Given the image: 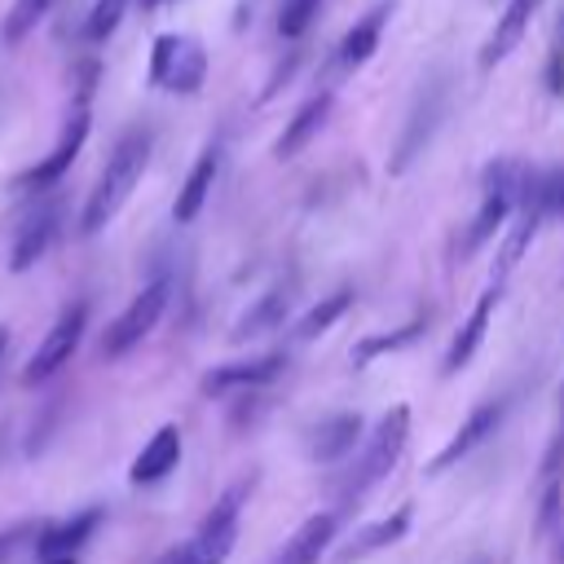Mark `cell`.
<instances>
[{"label": "cell", "mask_w": 564, "mask_h": 564, "mask_svg": "<svg viewBox=\"0 0 564 564\" xmlns=\"http://www.w3.org/2000/svg\"><path fill=\"white\" fill-rule=\"evenodd\" d=\"M145 163H150V132H145V128L123 132L119 145L110 150V159H106V167H101V176H97L88 203H84V216H79V229H84V234H101V229L119 216V207H123L128 194L137 189Z\"/></svg>", "instance_id": "6da1fadb"}, {"label": "cell", "mask_w": 564, "mask_h": 564, "mask_svg": "<svg viewBox=\"0 0 564 564\" xmlns=\"http://www.w3.org/2000/svg\"><path fill=\"white\" fill-rule=\"evenodd\" d=\"M405 436H410V405H392V410L370 427L361 454L352 458L348 476L339 480L344 498H357L361 489H370L375 480H383V476L397 467V458H401V449H405Z\"/></svg>", "instance_id": "7a4b0ae2"}, {"label": "cell", "mask_w": 564, "mask_h": 564, "mask_svg": "<svg viewBox=\"0 0 564 564\" xmlns=\"http://www.w3.org/2000/svg\"><path fill=\"white\" fill-rule=\"evenodd\" d=\"M242 502H247V485H229L216 507L203 516V524L194 529L189 542H181V555L185 564H225L234 542H238V516H242Z\"/></svg>", "instance_id": "3957f363"}, {"label": "cell", "mask_w": 564, "mask_h": 564, "mask_svg": "<svg viewBox=\"0 0 564 564\" xmlns=\"http://www.w3.org/2000/svg\"><path fill=\"white\" fill-rule=\"evenodd\" d=\"M207 79V53L189 35H159L150 48V84L167 93H198Z\"/></svg>", "instance_id": "277c9868"}, {"label": "cell", "mask_w": 564, "mask_h": 564, "mask_svg": "<svg viewBox=\"0 0 564 564\" xmlns=\"http://www.w3.org/2000/svg\"><path fill=\"white\" fill-rule=\"evenodd\" d=\"M167 313V282L163 278H154V282H145L137 295H132V304L106 326V335H101V357H123V352H132L154 326H159V317Z\"/></svg>", "instance_id": "5b68a950"}, {"label": "cell", "mask_w": 564, "mask_h": 564, "mask_svg": "<svg viewBox=\"0 0 564 564\" xmlns=\"http://www.w3.org/2000/svg\"><path fill=\"white\" fill-rule=\"evenodd\" d=\"M84 322H88V304H84V300H70V304L53 317L48 335L40 339V348L31 352V361H26V370H22V383H26V388L48 383V379L70 361V352H75L79 339H84Z\"/></svg>", "instance_id": "8992f818"}, {"label": "cell", "mask_w": 564, "mask_h": 564, "mask_svg": "<svg viewBox=\"0 0 564 564\" xmlns=\"http://www.w3.org/2000/svg\"><path fill=\"white\" fill-rule=\"evenodd\" d=\"M88 128H93L88 106H75V115L66 119L57 145H53L35 167H26V172L18 176V189H48L53 181H62V176L70 172V163L79 159V150H84V141H88Z\"/></svg>", "instance_id": "52a82bcc"}, {"label": "cell", "mask_w": 564, "mask_h": 564, "mask_svg": "<svg viewBox=\"0 0 564 564\" xmlns=\"http://www.w3.org/2000/svg\"><path fill=\"white\" fill-rule=\"evenodd\" d=\"M502 414H507V401L498 397V401H485V405H476L463 423H458V432L436 449V458L427 463V476H441V471H449L458 458H467L471 449H480L494 432H498V423H502Z\"/></svg>", "instance_id": "ba28073f"}, {"label": "cell", "mask_w": 564, "mask_h": 564, "mask_svg": "<svg viewBox=\"0 0 564 564\" xmlns=\"http://www.w3.org/2000/svg\"><path fill=\"white\" fill-rule=\"evenodd\" d=\"M441 115H445V88H441V84H427V88H423V97L414 101V110H410L405 128H401V141H397V150H392V172H405V167L414 163V154L432 141V132H436Z\"/></svg>", "instance_id": "9c48e42d"}, {"label": "cell", "mask_w": 564, "mask_h": 564, "mask_svg": "<svg viewBox=\"0 0 564 564\" xmlns=\"http://www.w3.org/2000/svg\"><path fill=\"white\" fill-rule=\"evenodd\" d=\"M498 300H502V282H494L489 291H480L476 308L463 317V326H458L454 339H449V352H445V361H441V375H458V370L476 357V348H480V339H485V330H489V317H494Z\"/></svg>", "instance_id": "30bf717a"}, {"label": "cell", "mask_w": 564, "mask_h": 564, "mask_svg": "<svg viewBox=\"0 0 564 564\" xmlns=\"http://www.w3.org/2000/svg\"><path fill=\"white\" fill-rule=\"evenodd\" d=\"M286 370V352H264L251 361H229L203 375V392H242V388H269Z\"/></svg>", "instance_id": "8fae6325"}, {"label": "cell", "mask_w": 564, "mask_h": 564, "mask_svg": "<svg viewBox=\"0 0 564 564\" xmlns=\"http://www.w3.org/2000/svg\"><path fill=\"white\" fill-rule=\"evenodd\" d=\"M335 533H339V511H317V516H308V520L282 542V551L273 555V564H317V560L330 551Z\"/></svg>", "instance_id": "7c38bea8"}, {"label": "cell", "mask_w": 564, "mask_h": 564, "mask_svg": "<svg viewBox=\"0 0 564 564\" xmlns=\"http://www.w3.org/2000/svg\"><path fill=\"white\" fill-rule=\"evenodd\" d=\"M410 520H414V507H397L392 516H383V520H370V524H361V529H352V538L339 546V564H357V560H366V555H375V551H383V546H392V542H401L405 533H410Z\"/></svg>", "instance_id": "4fadbf2b"}, {"label": "cell", "mask_w": 564, "mask_h": 564, "mask_svg": "<svg viewBox=\"0 0 564 564\" xmlns=\"http://www.w3.org/2000/svg\"><path fill=\"white\" fill-rule=\"evenodd\" d=\"M538 4H542V0H507V9L494 18V31H489L485 44H480V66H485V70L498 66V62L524 40V31H529Z\"/></svg>", "instance_id": "5bb4252c"}, {"label": "cell", "mask_w": 564, "mask_h": 564, "mask_svg": "<svg viewBox=\"0 0 564 564\" xmlns=\"http://www.w3.org/2000/svg\"><path fill=\"white\" fill-rule=\"evenodd\" d=\"M392 9H397V0H379L375 9H366V13L344 31V40H339V66H344V70H357L361 62H370V53L379 48V35H383Z\"/></svg>", "instance_id": "9a60e30c"}, {"label": "cell", "mask_w": 564, "mask_h": 564, "mask_svg": "<svg viewBox=\"0 0 564 564\" xmlns=\"http://www.w3.org/2000/svg\"><path fill=\"white\" fill-rule=\"evenodd\" d=\"M53 242H57V207H35L18 225V238H13V251H9V269L13 273H26Z\"/></svg>", "instance_id": "2e32d148"}, {"label": "cell", "mask_w": 564, "mask_h": 564, "mask_svg": "<svg viewBox=\"0 0 564 564\" xmlns=\"http://www.w3.org/2000/svg\"><path fill=\"white\" fill-rule=\"evenodd\" d=\"M361 432H366V427H361V414H357V410H344V414L322 419L317 432L308 436V454H313V463H339V458H348V454L357 449Z\"/></svg>", "instance_id": "e0dca14e"}, {"label": "cell", "mask_w": 564, "mask_h": 564, "mask_svg": "<svg viewBox=\"0 0 564 564\" xmlns=\"http://www.w3.org/2000/svg\"><path fill=\"white\" fill-rule=\"evenodd\" d=\"M181 463V427H159L150 441H145V449L132 458V467H128V480L132 485H154V480H163L172 467Z\"/></svg>", "instance_id": "ac0fdd59"}, {"label": "cell", "mask_w": 564, "mask_h": 564, "mask_svg": "<svg viewBox=\"0 0 564 564\" xmlns=\"http://www.w3.org/2000/svg\"><path fill=\"white\" fill-rule=\"evenodd\" d=\"M330 106H335V97H330V93L308 97V101L291 115V123L282 128V137L273 141V154H278V159H295V154H300L317 132H322V123L330 119Z\"/></svg>", "instance_id": "d6986e66"}, {"label": "cell", "mask_w": 564, "mask_h": 564, "mask_svg": "<svg viewBox=\"0 0 564 564\" xmlns=\"http://www.w3.org/2000/svg\"><path fill=\"white\" fill-rule=\"evenodd\" d=\"M286 313H291V291H286V286H273V291H264L256 304H247V308H242V317L234 322L229 339H234V344L260 339V335L278 330V326L286 322Z\"/></svg>", "instance_id": "ffe728a7"}, {"label": "cell", "mask_w": 564, "mask_h": 564, "mask_svg": "<svg viewBox=\"0 0 564 564\" xmlns=\"http://www.w3.org/2000/svg\"><path fill=\"white\" fill-rule=\"evenodd\" d=\"M216 172H220V150L212 145V150H203V154L194 159V167H189V176H185V185H181V194H176V203H172L176 225H189V220L203 212V203H207V194H212V185H216Z\"/></svg>", "instance_id": "44dd1931"}, {"label": "cell", "mask_w": 564, "mask_h": 564, "mask_svg": "<svg viewBox=\"0 0 564 564\" xmlns=\"http://www.w3.org/2000/svg\"><path fill=\"white\" fill-rule=\"evenodd\" d=\"M101 524V507H88V511H79V516H70V520H62V524H48V529H40V538H35V555L40 560H53V555H75L88 538H93V529Z\"/></svg>", "instance_id": "7402d4cb"}, {"label": "cell", "mask_w": 564, "mask_h": 564, "mask_svg": "<svg viewBox=\"0 0 564 564\" xmlns=\"http://www.w3.org/2000/svg\"><path fill=\"white\" fill-rule=\"evenodd\" d=\"M427 330V317H410L405 326H397V330H383V335H366L357 348H352V366L361 370V366H370L375 357H383V352H397V348H410L419 335Z\"/></svg>", "instance_id": "603a6c76"}, {"label": "cell", "mask_w": 564, "mask_h": 564, "mask_svg": "<svg viewBox=\"0 0 564 564\" xmlns=\"http://www.w3.org/2000/svg\"><path fill=\"white\" fill-rule=\"evenodd\" d=\"M348 304H352V291H335V295H326L322 304H313V308L295 322V339H317L322 330H330V326L348 313Z\"/></svg>", "instance_id": "cb8c5ba5"}, {"label": "cell", "mask_w": 564, "mask_h": 564, "mask_svg": "<svg viewBox=\"0 0 564 564\" xmlns=\"http://www.w3.org/2000/svg\"><path fill=\"white\" fill-rule=\"evenodd\" d=\"M48 9H53V0H13L9 13H4V26H0V40L4 44H22L48 18Z\"/></svg>", "instance_id": "d4e9b609"}, {"label": "cell", "mask_w": 564, "mask_h": 564, "mask_svg": "<svg viewBox=\"0 0 564 564\" xmlns=\"http://www.w3.org/2000/svg\"><path fill=\"white\" fill-rule=\"evenodd\" d=\"M123 13H128V0H97V4L88 9V18H84V40H88V44L110 40L115 26L123 22Z\"/></svg>", "instance_id": "484cf974"}, {"label": "cell", "mask_w": 564, "mask_h": 564, "mask_svg": "<svg viewBox=\"0 0 564 564\" xmlns=\"http://www.w3.org/2000/svg\"><path fill=\"white\" fill-rule=\"evenodd\" d=\"M317 9H322V0H282L278 4V35L282 40H300L313 26Z\"/></svg>", "instance_id": "4316f807"}, {"label": "cell", "mask_w": 564, "mask_h": 564, "mask_svg": "<svg viewBox=\"0 0 564 564\" xmlns=\"http://www.w3.org/2000/svg\"><path fill=\"white\" fill-rule=\"evenodd\" d=\"M542 203H546V212L564 216V172H551V176H542Z\"/></svg>", "instance_id": "83f0119b"}, {"label": "cell", "mask_w": 564, "mask_h": 564, "mask_svg": "<svg viewBox=\"0 0 564 564\" xmlns=\"http://www.w3.org/2000/svg\"><path fill=\"white\" fill-rule=\"evenodd\" d=\"M18 542H22V529H4V533H0V560H4V555H9Z\"/></svg>", "instance_id": "f1b7e54d"}, {"label": "cell", "mask_w": 564, "mask_h": 564, "mask_svg": "<svg viewBox=\"0 0 564 564\" xmlns=\"http://www.w3.org/2000/svg\"><path fill=\"white\" fill-rule=\"evenodd\" d=\"M555 48L564 53V13H560V22H555Z\"/></svg>", "instance_id": "f546056e"}, {"label": "cell", "mask_w": 564, "mask_h": 564, "mask_svg": "<svg viewBox=\"0 0 564 564\" xmlns=\"http://www.w3.org/2000/svg\"><path fill=\"white\" fill-rule=\"evenodd\" d=\"M555 560L564 564V524H560V538H555Z\"/></svg>", "instance_id": "4dcf8cb0"}, {"label": "cell", "mask_w": 564, "mask_h": 564, "mask_svg": "<svg viewBox=\"0 0 564 564\" xmlns=\"http://www.w3.org/2000/svg\"><path fill=\"white\" fill-rule=\"evenodd\" d=\"M40 564H75V555H53V560H40Z\"/></svg>", "instance_id": "1f68e13d"}, {"label": "cell", "mask_w": 564, "mask_h": 564, "mask_svg": "<svg viewBox=\"0 0 564 564\" xmlns=\"http://www.w3.org/2000/svg\"><path fill=\"white\" fill-rule=\"evenodd\" d=\"M4 348H9V330L0 326V357H4Z\"/></svg>", "instance_id": "d6a6232c"}, {"label": "cell", "mask_w": 564, "mask_h": 564, "mask_svg": "<svg viewBox=\"0 0 564 564\" xmlns=\"http://www.w3.org/2000/svg\"><path fill=\"white\" fill-rule=\"evenodd\" d=\"M154 4H163V0H141V9H154Z\"/></svg>", "instance_id": "836d02e7"}, {"label": "cell", "mask_w": 564, "mask_h": 564, "mask_svg": "<svg viewBox=\"0 0 564 564\" xmlns=\"http://www.w3.org/2000/svg\"><path fill=\"white\" fill-rule=\"evenodd\" d=\"M471 564H489V560H471Z\"/></svg>", "instance_id": "e575fe53"}]
</instances>
